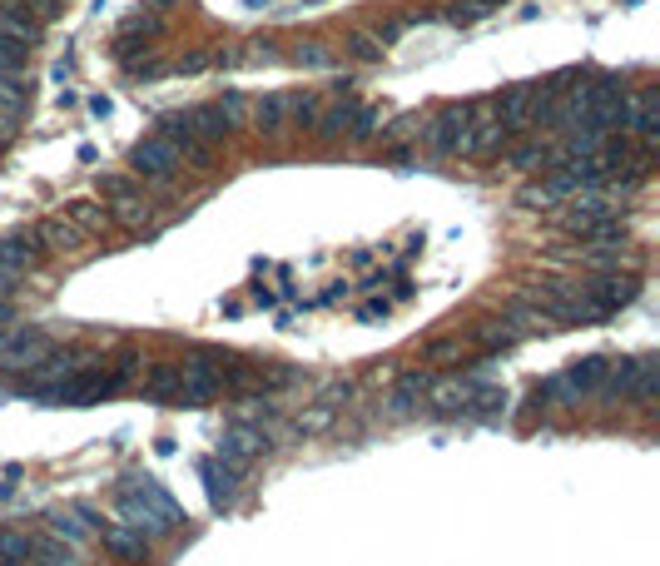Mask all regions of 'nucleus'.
<instances>
[{"label":"nucleus","mask_w":660,"mask_h":566,"mask_svg":"<svg viewBox=\"0 0 660 566\" xmlns=\"http://www.w3.org/2000/svg\"><path fill=\"white\" fill-rule=\"evenodd\" d=\"M115 507H120V522L144 532V537H169L184 517H179V502L154 482V477H130L120 492H115Z\"/></svg>","instance_id":"nucleus-1"},{"label":"nucleus","mask_w":660,"mask_h":566,"mask_svg":"<svg viewBox=\"0 0 660 566\" xmlns=\"http://www.w3.org/2000/svg\"><path fill=\"white\" fill-rule=\"evenodd\" d=\"M313 135L323 144H368L383 135V115L378 110H368V105H358L353 95L348 100H333V105H318V115H313V125H308Z\"/></svg>","instance_id":"nucleus-2"},{"label":"nucleus","mask_w":660,"mask_h":566,"mask_svg":"<svg viewBox=\"0 0 660 566\" xmlns=\"http://www.w3.org/2000/svg\"><path fill=\"white\" fill-rule=\"evenodd\" d=\"M318 115V95L313 90H278L264 100H249V125L259 135H283V130H308Z\"/></svg>","instance_id":"nucleus-3"},{"label":"nucleus","mask_w":660,"mask_h":566,"mask_svg":"<svg viewBox=\"0 0 660 566\" xmlns=\"http://www.w3.org/2000/svg\"><path fill=\"white\" fill-rule=\"evenodd\" d=\"M105 219L110 224H120L125 234H139V229H159L154 224V204H149V194H144V184L139 179H130V174H110L105 184Z\"/></svg>","instance_id":"nucleus-4"},{"label":"nucleus","mask_w":660,"mask_h":566,"mask_svg":"<svg viewBox=\"0 0 660 566\" xmlns=\"http://www.w3.org/2000/svg\"><path fill=\"white\" fill-rule=\"evenodd\" d=\"M130 169L139 184H174L179 169H184V159H179V149L164 140V135H144L130 149Z\"/></svg>","instance_id":"nucleus-5"},{"label":"nucleus","mask_w":660,"mask_h":566,"mask_svg":"<svg viewBox=\"0 0 660 566\" xmlns=\"http://www.w3.org/2000/svg\"><path fill=\"white\" fill-rule=\"evenodd\" d=\"M50 348H55V343H50V333H40V328L5 333V338H0V368H5V373H30Z\"/></svg>","instance_id":"nucleus-6"},{"label":"nucleus","mask_w":660,"mask_h":566,"mask_svg":"<svg viewBox=\"0 0 660 566\" xmlns=\"http://www.w3.org/2000/svg\"><path fill=\"white\" fill-rule=\"evenodd\" d=\"M154 135H164V140L174 144L184 164H209V154H214V144L204 140L199 125H194V110H184V115H164Z\"/></svg>","instance_id":"nucleus-7"},{"label":"nucleus","mask_w":660,"mask_h":566,"mask_svg":"<svg viewBox=\"0 0 660 566\" xmlns=\"http://www.w3.org/2000/svg\"><path fill=\"white\" fill-rule=\"evenodd\" d=\"M40 244H35V234L25 229V234H5L0 239V274H10V279H20V274H30V269H40Z\"/></svg>","instance_id":"nucleus-8"},{"label":"nucleus","mask_w":660,"mask_h":566,"mask_svg":"<svg viewBox=\"0 0 660 566\" xmlns=\"http://www.w3.org/2000/svg\"><path fill=\"white\" fill-rule=\"evenodd\" d=\"M199 477H204V492H209L214 507H229V502H234V492H239V467H229L219 452L199 462Z\"/></svg>","instance_id":"nucleus-9"},{"label":"nucleus","mask_w":660,"mask_h":566,"mask_svg":"<svg viewBox=\"0 0 660 566\" xmlns=\"http://www.w3.org/2000/svg\"><path fill=\"white\" fill-rule=\"evenodd\" d=\"M30 234H35L40 254H75V249L85 244V234H80V229H75L65 214H60V219H45V224H35Z\"/></svg>","instance_id":"nucleus-10"},{"label":"nucleus","mask_w":660,"mask_h":566,"mask_svg":"<svg viewBox=\"0 0 660 566\" xmlns=\"http://www.w3.org/2000/svg\"><path fill=\"white\" fill-rule=\"evenodd\" d=\"M0 25L10 35H20L25 45H40L45 40V20L30 10V0H0Z\"/></svg>","instance_id":"nucleus-11"},{"label":"nucleus","mask_w":660,"mask_h":566,"mask_svg":"<svg viewBox=\"0 0 660 566\" xmlns=\"http://www.w3.org/2000/svg\"><path fill=\"white\" fill-rule=\"evenodd\" d=\"M100 542H105V552H115L120 562H139V557L149 552V537L134 532V527H125V522H105V527H100Z\"/></svg>","instance_id":"nucleus-12"},{"label":"nucleus","mask_w":660,"mask_h":566,"mask_svg":"<svg viewBox=\"0 0 660 566\" xmlns=\"http://www.w3.org/2000/svg\"><path fill=\"white\" fill-rule=\"evenodd\" d=\"M40 557V542L30 537V532H20V527H0V562L5 566H25Z\"/></svg>","instance_id":"nucleus-13"},{"label":"nucleus","mask_w":660,"mask_h":566,"mask_svg":"<svg viewBox=\"0 0 660 566\" xmlns=\"http://www.w3.org/2000/svg\"><path fill=\"white\" fill-rule=\"evenodd\" d=\"M343 55H348V60H358V65H378V60L388 55V45L378 40V30H348Z\"/></svg>","instance_id":"nucleus-14"},{"label":"nucleus","mask_w":660,"mask_h":566,"mask_svg":"<svg viewBox=\"0 0 660 566\" xmlns=\"http://www.w3.org/2000/svg\"><path fill=\"white\" fill-rule=\"evenodd\" d=\"M65 219H70L80 234H90V229H100V224H105V209H100V204H90V199H75V204L65 209Z\"/></svg>","instance_id":"nucleus-15"},{"label":"nucleus","mask_w":660,"mask_h":566,"mask_svg":"<svg viewBox=\"0 0 660 566\" xmlns=\"http://www.w3.org/2000/svg\"><path fill=\"white\" fill-rule=\"evenodd\" d=\"M338 60H343V55L328 50V45H303V50H298V65H313V70H333Z\"/></svg>","instance_id":"nucleus-16"},{"label":"nucleus","mask_w":660,"mask_h":566,"mask_svg":"<svg viewBox=\"0 0 660 566\" xmlns=\"http://www.w3.org/2000/svg\"><path fill=\"white\" fill-rule=\"evenodd\" d=\"M10 140H15V120H5V115H0V154L10 149Z\"/></svg>","instance_id":"nucleus-17"},{"label":"nucleus","mask_w":660,"mask_h":566,"mask_svg":"<svg viewBox=\"0 0 660 566\" xmlns=\"http://www.w3.org/2000/svg\"><path fill=\"white\" fill-rule=\"evenodd\" d=\"M144 5H154V10H159V5H164V0H144Z\"/></svg>","instance_id":"nucleus-18"}]
</instances>
